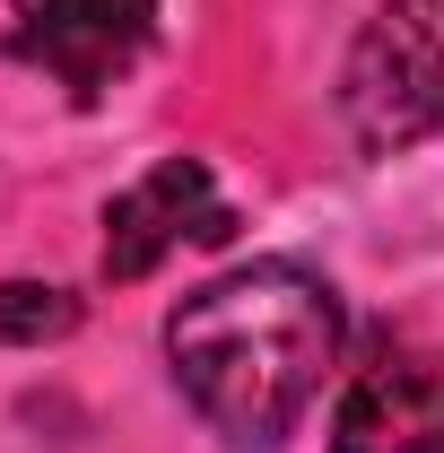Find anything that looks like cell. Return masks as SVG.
Returning a JSON list of instances; mask_svg holds the SVG:
<instances>
[{"instance_id":"cell-4","label":"cell","mask_w":444,"mask_h":453,"mask_svg":"<svg viewBox=\"0 0 444 453\" xmlns=\"http://www.w3.org/2000/svg\"><path fill=\"white\" fill-rule=\"evenodd\" d=\"M235 210L218 201V183L201 157H157L131 192L105 201V280H149L174 244H226Z\"/></svg>"},{"instance_id":"cell-6","label":"cell","mask_w":444,"mask_h":453,"mask_svg":"<svg viewBox=\"0 0 444 453\" xmlns=\"http://www.w3.org/2000/svg\"><path fill=\"white\" fill-rule=\"evenodd\" d=\"M79 332V296L53 280H0V349H44Z\"/></svg>"},{"instance_id":"cell-5","label":"cell","mask_w":444,"mask_h":453,"mask_svg":"<svg viewBox=\"0 0 444 453\" xmlns=\"http://www.w3.org/2000/svg\"><path fill=\"white\" fill-rule=\"evenodd\" d=\"M332 453H444V366H427V357L366 366L340 393Z\"/></svg>"},{"instance_id":"cell-1","label":"cell","mask_w":444,"mask_h":453,"mask_svg":"<svg viewBox=\"0 0 444 453\" xmlns=\"http://www.w3.org/2000/svg\"><path fill=\"white\" fill-rule=\"evenodd\" d=\"M340 340H348L340 288L305 262H244L166 314L174 384L235 453H271L314 410L340 366Z\"/></svg>"},{"instance_id":"cell-2","label":"cell","mask_w":444,"mask_h":453,"mask_svg":"<svg viewBox=\"0 0 444 453\" xmlns=\"http://www.w3.org/2000/svg\"><path fill=\"white\" fill-rule=\"evenodd\" d=\"M340 122L366 157H401L444 131V0H375L340 61Z\"/></svg>"},{"instance_id":"cell-3","label":"cell","mask_w":444,"mask_h":453,"mask_svg":"<svg viewBox=\"0 0 444 453\" xmlns=\"http://www.w3.org/2000/svg\"><path fill=\"white\" fill-rule=\"evenodd\" d=\"M157 35V0H35L9 27V53L70 88V105H96Z\"/></svg>"}]
</instances>
